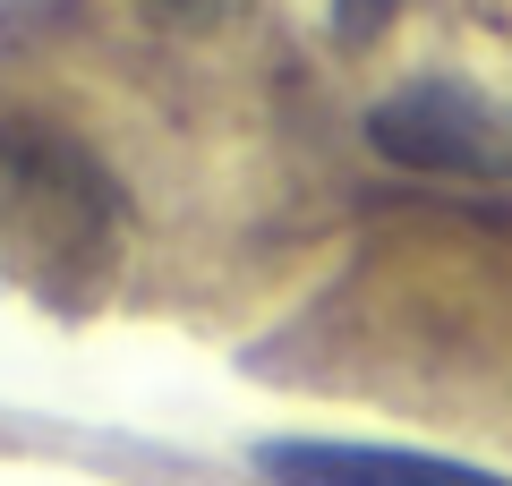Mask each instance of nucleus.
Returning <instances> with one entry per match:
<instances>
[{
	"mask_svg": "<svg viewBox=\"0 0 512 486\" xmlns=\"http://www.w3.org/2000/svg\"><path fill=\"white\" fill-rule=\"evenodd\" d=\"M367 145L419 180H512V103L470 77H410L367 103Z\"/></svg>",
	"mask_w": 512,
	"mask_h": 486,
	"instance_id": "obj_2",
	"label": "nucleus"
},
{
	"mask_svg": "<svg viewBox=\"0 0 512 486\" xmlns=\"http://www.w3.org/2000/svg\"><path fill=\"white\" fill-rule=\"evenodd\" d=\"M393 18H402V0H333V43L342 52H367V43L393 35Z\"/></svg>",
	"mask_w": 512,
	"mask_h": 486,
	"instance_id": "obj_4",
	"label": "nucleus"
},
{
	"mask_svg": "<svg viewBox=\"0 0 512 486\" xmlns=\"http://www.w3.org/2000/svg\"><path fill=\"white\" fill-rule=\"evenodd\" d=\"M256 478L274 486H512L470 461H436V452H402V444H325V435L256 444Z\"/></svg>",
	"mask_w": 512,
	"mask_h": 486,
	"instance_id": "obj_3",
	"label": "nucleus"
},
{
	"mask_svg": "<svg viewBox=\"0 0 512 486\" xmlns=\"http://www.w3.org/2000/svg\"><path fill=\"white\" fill-rule=\"evenodd\" d=\"M120 248V180L52 120H0V273L86 307Z\"/></svg>",
	"mask_w": 512,
	"mask_h": 486,
	"instance_id": "obj_1",
	"label": "nucleus"
},
{
	"mask_svg": "<svg viewBox=\"0 0 512 486\" xmlns=\"http://www.w3.org/2000/svg\"><path fill=\"white\" fill-rule=\"evenodd\" d=\"M154 26H180V35H214V26H231L248 0H137Z\"/></svg>",
	"mask_w": 512,
	"mask_h": 486,
	"instance_id": "obj_5",
	"label": "nucleus"
}]
</instances>
